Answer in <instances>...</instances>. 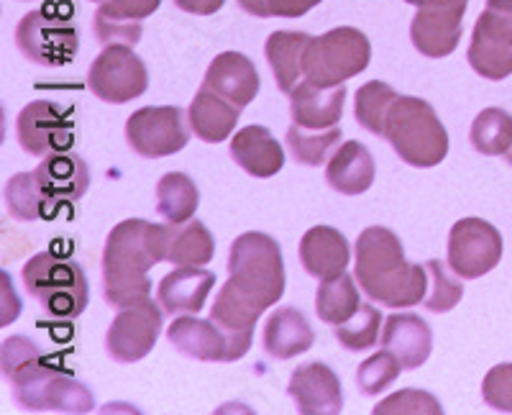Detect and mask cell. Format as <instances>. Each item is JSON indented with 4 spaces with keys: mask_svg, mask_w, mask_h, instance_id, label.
I'll list each match as a JSON object with an SVG mask.
<instances>
[{
    "mask_svg": "<svg viewBox=\"0 0 512 415\" xmlns=\"http://www.w3.org/2000/svg\"><path fill=\"white\" fill-rule=\"evenodd\" d=\"M239 118V106H233L231 100L221 98V95L203 88V85H200L198 95L192 98L190 111H187L190 129L205 144H221V141H226L233 134V129H236Z\"/></svg>",
    "mask_w": 512,
    "mask_h": 415,
    "instance_id": "484cf974",
    "label": "cell"
},
{
    "mask_svg": "<svg viewBox=\"0 0 512 415\" xmlns=\"http://www.w3.org/2000/svg\"><path fill=\"white\" fill-rule=\"evenodd\" d=\"M18 144L31 157H49L57 152H70L75 144V121L67 108L34 100L16 118Z\"/></svg>",
    "mask_w": 512,
    "mask_h": 415,
    "instance_id": "4fadbf2b",
    "label": "cell"
},
{
    "mask_svg": "<svg viewBox=\"0 0 512 415\" xmlns=\"http://www.w3.org/2000/svg\"><path fill=\"white\" fill-rule=\"evenodd\" d=\"M502 234L482 218H461L448 234V267L461 280L487 275L502 259Z\"/></svg>",
    "mask_w": 512,
    "mask_h": 415,
    "instance_id": "7c38bea8",
    "label": "cell"
},
{
    "mask_svg": "<svg viewBox=\"0 0 512 415\" xmlns=\"http://www.w3.org/2000/svg\"><path fill=\"white\" fill-rule=\"evenodd\" d=\"M384 139L410 167H436L448 154V134L431 103L400 95L384 123Z\"/></svg>",
    "mask_w": 512,
    "mask_h": 415,
    "instance_id": "5b68a950",
    "label": "cell"
},
{
    "mask_svg": "<svg viewBox=\"0 0 512 415\" xmlns=\"http://www.w3.org/2000/svg\"><path fill=\"white\" fill-rule=\"evenodd\" d=\"M198 205V185L185 172H167L157 182V211L172 226H180V223H187L190 218H195Z\"/></svg>",
    "mask_w": 512,
    "mask_h": 415,
    "instance_id": "4dcf8cb0",
    "label": "cell"
},
{
    "mask_svg": "<svg viewBox=\"0 0 512 415\" xmlns=\"http://www.w3.org/2000/svg\"><path fill=\"white\" fill-rule=\"evenodd\" d=\"M216 287V275L203 267H177L162 277L157 300L164 313H200L210 290Z\"/></svg>",
    "mask_w": 512,
    "mask_h": 415,
    "instance_id": "7402d4cb",
    "label": "cell"
},
{
    "mask_svg": "<svg viewBox=\"0 0 512 415\" xmlns=\"http://www.w3.org/2000/svg\"><path fill=\"white\" fill-rule=\"evenodd\" d=\"M469 65L484 80L512 75V0H487L469 44Z\"/></svg>",
    "mask_w": 512,
    "mask_h": 415,
    "instance_id": "9c48e42d",
    "label": "cell"
},
{
    "mask_svg": "<svg viewBox=\"0 0 512 415\" xmlns=\"http://www.w3.org/2000/svg\"><path fill=\"white\" fill-rule=\"evenodd\" d=\"M172 226V223H169ZM216 254V239L203 221H187L169 228L167 262L177 267H203Z\"/></svg>",
    "mask_w": 512,
    "mask_h": 415,
    "instance_id": "f546056e",
    "label": "cell"
},
{
    "mask_svg": "<svg viewBox=\"0 0 512 415\" xmlns=\"http://www.w3.org/2000/svg\"><path fill=\"white\" fill-rule=\"evenodd\" d=\"M341 139V129L333 126V129H303L292 123L290 131H287V149L295 157V162L305 164V167H320V164L331 159L333 147Z\"/></svg>",
    "mask_w": 512,
    "mask_h": 415,
    "instance_id": "e575fe53",
    "label": "cell"
},
{
    "mask_svg": "<svg viewBox=\"0 0 512 415\" xmlns=\"http://www.w3.org/2000/svg\"><path fill=\"white\" fill-rule=\"evenodd\" d=\"M162 0H103L95 13V34L108 44L134 47L141 39V21L152 16Z\"/></svg>",
    "mask_w": 512,
    "mask_h": 415,
    "instance_id": "ffe728a7",
    "label": "cell"
},
{
    "mask_svg": "<svg viewBox=\"0 0 512 415\" xmlns=\"http://www.w3.org/2000/svg\"><path fill=\"white\" fill-rule=\"evenodd\" d=\"M169 223L128 218L113 228L103 249V295L111 308H128L152 295V280L146 272L167 262Z\"/></svg>",
    "mask_w": 512,
    "mask_h": 415,
    "instance_id": "7a4b0ae2",
    "label": "cell"
},
{
    "mask_svg": "<svg viewBox=\"0 0 512 415\" xmlns=\"http://www.w3.org/2000/svg\"><path fill=\"white\" fill-rule=\"evenodd\" d=\"M482 398L492 410L512 413V364H497L482 382Z\"/></svg>",
    "mask_w": 512,
    "mask_h": 415,
    "instance_id": "60d3db41",
    "label": "cell"
},
{
    "mask_svg": "<svg viewBox=\"0 0 512 415\" xmlns=\"http://www.w3.org/2000/svg\"><path fill=\"white\" fill-rule=\"evenodd\" d=\"M162 334V310L152 298L121 308L105 334V351L118 364H134L144 359Z\"/></svg>",
    "mask_w": 512,
    "mask_h": 415,
    "instance_id": "5bb4252c",
    "label": "cell"
},
{
    "mask_svg": "<svg viewBox=\"0 0 512 415\" xmlns=\"http://www.w3.org/2000/svg\"><path fill=\"white\" fill-rule=\"evenodd\" d=\"M461 24H464V11H459V8H418L413 24H410L413 47L423 57H448V54L459 47Z\"/></svg>",
    "mask_w": 512,
    "mask_h": 415,
    "instance_id": "2e32d148",
    "label": "cell"
},
{
    "mask_svg": "<svg viewBox=\"0 0 512 415\" xmlns=\"http://www.w3.org/2000/svg\"><path fill=\"white\" fill-rule=\"evenodd\" d=\"M88 85L95 98L113 106L141 98L149 88V72L139 54L128 44H108L95 57L88 72Z\"/></svg>",
    "mask_w": 512,
    "mask_h": 415,
    "instance_id": "30bf717a",
    "label": "cell"
},
{
    "mask_svg": "<svg viewBox=\"0 0 512 415\" xmlns=\"http://www.w3.org/2000/svg\"><path fill=\"white\" fill-rule=\"evenodd\" d=\"M95 3H103V0H95Z\"/></svg>",
    "mask_w": 512,
    "mask_h": 415,
    "instance_id": "bcb514c9",
    "label": "cell"
},
{
    "mask_svg": "<svg viewBox=\"0 0 512 415\" xmlns=\"http://www.w3.org/2000/svg\"><path fill=\"white\" fill-rule=\"evenodd\" d=\"M313 36L305 31H274L264 44V54L274 72L277 88L282 93L292 90L305 80V52Z\"/></svg>",
    "mask_w": 512,
    "mask_h": 415,
    "instance_id": "83f0119b",
    "label": "cell"
},
{
    "mask_svg": "<svg viewBox=\"0 0 512 415\" xmlns=\"http://www.w3.org/2000/svg\"><path fill=\"white\" fill-rule=\"evenodd\" d=\"M405 3L418 8L438 6V8H459V11H466V3H469V0H405Z\"/></svg>",
    "mask_w": 512,
    "mask_h": 415,
    "instance_id": "ee69618b",
    "label": "cell"
},
{
    "mask_svg": "<svg viewBox=\"0 0 512 415\" xmlns=\"http://www.w3.org/2000/svg\"><path fill=\"white\" fill-rule=\"evenodd\" d=\"M441 415L443 408L431 392L400 390L374 408V415Z\"/></svg>",
    "mask_w": 512,
    "mask_h": 415,
    "instance_id": "ab89813d",
    "label": "cell"
},
{
    "mask_svg": "<svg viewBox=\"0 0 512 415\" xmlns=\"http://www.w3.org/2000/svg\"><path fill=\"white\" fill-rule=\"evenodd\" d=\"M231 157L251 177H274L285 164L280 141L264 126H246L231 139Z\"/></svg>",
    "mask_w": 512,
    "mask_h": 415,
    "instance_id": "d4e9b609",
    "label": "cell"
},
{
    "mask_svg": "<svg viewBox=\"0 0 512 415\" xmlns=\"http://www.w3.org/2000/svg\"><path fill=\"white\" fill-rule=\"evenodd\" d=\"M372 44L354 26H338L310 39L305 52V80L320 88H336L369 67Z\"/></svg>",
    "mask_w": 512,
    "mask_h": 415,
    "instance_id": "52a82bcc",
    "label": "cell"
},
{
    "mask_svg": "<svg viewBox=\"0 0 512 415\" xmlns=\"http://www.w3.org/2000/svg\"><path fill=\"white\" fill-rule=\"evenodd\" d=\"M24 285L44 313L59 321H72L88 308V277L72 259L36 254L24 267Z\"/></svg>",
    "mask_w": 512,
    "mask_h": 415,
    "instance_id": "8992f818",
    "label": "cell"
},
{
    "mask_svg": "<svg viewBox=\"0 0 512 415\" xmlns=\"http://www.w3.org/2000/svg\"><path fill=\"white\" fill-rule=\"evenodd\" d=\"M167 339L180 354L198 362H233L228 336L216 321H203L195 316L175 318V323H169L167 328Z\"/></svg>",
    "mask_w": 512,
    "mask_h": 415,
    "instance_id": "ac0fdd59",
    "label": "cell"
},
{
    "mask_svg": "<svg viewBox=\"0 0 512 415\" xmlns=\"http://www.w3.org/2000/svg\"><path fill=\"white\" fill-rule=\"evenodd\" d=\"M259 85H262V80H259L254 62L241 52L218 54L203 77V88L231 100L233 106H239L241 111L256 98Z\"/></svg>",
    "mask_w": 512,
    "mask_h": 415,
    "instance_id": "e0dca14e",
    "label": "cell"
},
{
    "mask_svg": "<svg viewBox=\"0 0 512 415\" xmlns=\"http://www.w3.org/2000/svg\"><path fill=\"white\" fill-rule=\"evenodd\" d=\"M379 323H382V313L374 305L364 303L349 321L333 326V336L344 349L367 351L379 341Z\"/></svg>",
    "mask_w": 512,
    "mask_h": 415,
    "instance_id": "8d00e7d4",
    "label": "cell"
},
{
    "mask_svg": "<svg viewBox=\"0 0 512 415\" xmlns=\"http://www.w3.org/2000/svg\"><path fill=\"white\" fill-rule=\"evenodd\" d=\"M469 139L484 157H505L512 147V116L502 108H484L474 118Z\"/></svg>",
    "mask_w": 512,
    "mask_h": 415,
    "instance_id": "836d02e7",
    "label": "cell"
},
{
    "mask_svg": "<svg viewBox=\"0 0 512 415\" xmlns=\"http://www.w3.org/2000/svg\"><path fill=\"white\" fill-rule=\"evenodd\" d=\"M400 98L387 82L372 80L367 85H361L356 90V121L361 129H367L369 134L384 136V123H387V113H390L392 103Z\"/></svg>",
    "mask_w": 512,
    "mask_h": 415,
    "instance_id": "d590c367",
    "label": "cell"
},
{
    "mask_svg": "<svg viewBox=\"0 0 512 415\" xmlns=\"http://www.w3.org/2000/svg\"><path fill=\"white\" fill-rule=\"evenodd\" d=\"M126 141L144 159H162L182 152L190 141L185 111L177 106H149L128 116Z\"/></svg>",
    "mask_w": 512,
    "mask_h": 415,
    "instance_id": "8fae6325",
    "label": "cell"
},
{
    "mask_svg": "<svg viewBox=\"0 0 512 415\" xmlns=\"http://www.w3.org/2000/svg\"><path fill=\"white\" fill-rule=\"evenodd\" d=\"M377 167L369 154V149L359 141H346L338 147V152L328 159L326 180L336 193L341 195H361L372 188Z\"/></svg>",
    "mask_w": 512,
    "mask_h": 415,
    "instance_id": "f1b7e54d",
    "label": "cell"
},
{
    "mask_svg": "<svg viewBox=\"0 0 512 415\" xmlns=\"http://www.w3.org/2000/svg\"><path fill=\"white\" fill-rule=\"evenodd\" d=\"M505 159H507V162H510V164H512V147H510V152H507V154H505Z\"/></svg>",
    "mask_w": 512,
    "mask_h": 415,
    "instance_id": "f6af8a7d",
    "label": "cell"
},
{
    "mask_svg": "<svg viewBox=\"0 0 512 415\" xmlns=\"http://www.w3.org/2000/svg\"><path fill=\"white\" fill-rule=\"evenodd\" d=\"M285 295V262L280 244L267 234L249 231L231 244L228 282L210 308V321L228 336L233 362L251 349L254 326L264 310Z\"/></svg>",
    "mask_w": 512,
    "mask_h": 415,
    "instance_id": "6da1fadb",
    "label": "cell"
},
{
    "mask_svg": "<svg viewBox=\"0 0 512 415\" xmlns=\"http://www.w3.org/2000/svg\"><path fill=\"white\" fill-rule=\"evenodd\" d=\"M3 375L11 380L13 398L31 413H90L93 392L62 369L44 362V351L26 336L3 341Z\"/></svg>",
    "mask_w": 512,
    "mask_h": 415,
    "instance_id": "3957f363",
    "label": "cell"
},
{
    "mask_svg": "<svg viewBox=\"0 0 512 415\" xmlns=\"http://www.w3.org/2000/svg\"><path fill=\"white\" fill-rule=\"evenodd\" d=\"M264 3H267L269 18H300L308 11H313V8L318 6V3H323V0H264Z\"/></svg>",
    "mask_w": 512,
    "mask_h": 415,
    "instance_id": "b9f144b4",
    "label": "cell"
},
{
    "mask_svg": "<svg viewBox=\"0 0 512 415\" xmlns=\"http://www.w3.org/2000/svg\"><path fill=\"white\" fill-rule=\"evenodd\" d=\"M400 359L392 354L390 349H382L377 354L367 359V362H361L359 372H356V385H359L361 395H367V398H374L384 387H390L392 382L400 377L402 372Z\"/></svg>",
    "mask_w": 512,
    "mask_h": 415,
    "instance_id": "74e56055",
    "label": "cell"
},
{
    "mask_svg": "<svg viewBox=\"0 0 512 415\" xmlns=\"http://www.w3.org/2000/svg\"><path fill=\"white\" fill-rule=\"evenodd\" d=\"M16 47L34 65L64 67L75 59L80 36L70 18L59 16L52 8H39L18 21Z\"/></svg>",
    "mask_w": 512,
    "mask_h": 415,
    "instance_id": "ba28073f",
    "label": "cell"
},
{
    "mask_svg": "<svg viewBox=\"0 0 512 415\" xmlns=\"http://www.w3.org/2000/svg\"><path fill=\"white\" fill-rule=\"evenodd\" d=\"M346 88H320L315 82L303 80L290 93V113L292 123L303 129H333L341 116H344Z\"/></svg>",
    "mask_w": 512,
    "mask_h": 415,
    "instance_id": "d6986e66",
    "label": "cell"
},
{
    "mask_svg": "<svg viewBox=\"0 0 512 415\" xmlns=\"http://www.w3.org/2000/svg\"><path fill=\"white\" fill-rule=\"evenodd\" d=\"M359 308L361 298L354 277L344 272V275L333 277V280L320 282L318 295H315V310H318L320 321L328 323V326H341Z\"/></svg>",
    "mask_w": 512,
    "mask_h": 415,
    "instance_id": "d6a6232c",
    "label": "cell"
},
{
    "mask_svg": "<svg viewBox=\"0 0 512 415\" xmlns=\"http://www.w3.org/2000/svg\"><path fill=\"white\" fill-rule=\"evenodd\" d=\"M3 200H6V211L16 221H39V218H49L54 213V200H49L47 193L41 190L36 172L13 175L6 182Z\"/></svg>",
    "mask_w": 512,
    "mask_h": 415,
    "instance_id": "1f68e13d",
    "label": "cell"
},
{
    "mask_svg": "<svg viewBox=\"0 0 512 415\" xmlns=\"http://www.w3.org/2000/svg\"><path fill=\"white\" fill-rule=\"evenodd\" d=\"M287 395L303 415H338L344 410L341 380L328 364L310 362L297 367L287 385Z\"/></svg>",
    "mask_w": 512,
    "mask_h": 415,
    "instance_id": "9a60e30c",
    "label": "cell"
},
{
    "mask_svg": "<svg viewBox=\"0 0 512 415\" xmlns=\"http://www.w3.org/2000/svg\"><path fill=\"white\" fill-rule=\"evenodd\" d=\"M300 262L315 280H333L344 275L351 262V249L346 236L333 226H315L300 241Z\"/></svg>",
    "mask_w": 512,
    "mask_h": 415,
    "instance_id": "44dd1931",
    "label": "cell"
},
{
    "mask_svg": "<svg viewBox=\"0 0 512 415\" xmlns=\"http://www.w3.org/2000/svg\"><path fill=\"white\" fill-rule=\"evenodd\" d=\"M382 346L390 349L405 369L423 367L433 349L431 326L415 313H395L384 321Z\"/></svg>",
    "mask_w": 512,
    "mask_h": 415,
    "instance_id": "603a6c76",
    "label": "cell"
},
{
    "mask_svg": "<svg viewBox=\"0 0 512 415\" xmlns=\"http://www.w3.org/2000/svg\"><path fill=\"white\" fill-rule=\"evenodd\" d=\"M34 172L41 190L54 203H75V200H80L82 195L88 193L90 170L77 154H49V157L41 159V164Z\"/></svg>",
    "mask_w": 512,
    "mask_h": 415,
    "instance_id": "cb8c5ba5",
    "label": "cell"
},
{
    "mask_svg": "<svg viewBox=\"0 0 512 415\" xmlns=\"http://www.w3.org/2000/svg\"><path fill=\"white\" fill-rule=\"evenodd\" d=\"M226 0H175V6L185 13H195V16H213L221 11Z\"/></svg>",
    "mask_w": 512,
    "mask_h": 415,
    "instance_id": "7bdbcfd3",
    "label": "cell"
},
{
    "mask_svg": "<svg viewBox=\"0 0 512 415\" xmlns=\"http://www.w3.org/2000/svg\"><path fill=\"white\" fill-rule=\"evenodd\" d=\"M264 349L274 359H295L313 346L315 334L305 313L297 308H277L264 323Z\"/></svg>",
    "mask_w": 512,
    "mask_h": 415,
    "instance_id": "4316f807",
    "label": "cell"
},
{
    "mask_svg": "<svg viewBox=\"0 0 512 415\" xmlns=\"http://www.w3.org/2000/svg\"><path fill=\"white\" fill-rule=\"evenodd\" d=\"M356 280L374 303L390 308L420 305L428 295V269L405 259L395 231L369 226L356 241Z\"/></svg>",
    "mask_w": 512,
    "mask_h": 415,
    "instance_id": "277c9868",
    "label": "cell"
},
{
    "mask_svg": "<svg viewBox=\"0 0 512 415\" xmlns=\"http://www.w3.org/2000/svg\"><path fill=\"white\" fill-rule=\"evenodd\" d=\"M425 269H428V295L423 300V308L431 313H448L456 308L464 295V285L448 275V269L438 259L425 262Z\"/></svg>",
    "mask_w": 512,
    "mask_h": 415,
    "instance_id": "f35d334b",
    "label": "cell"
}]
</instances>
